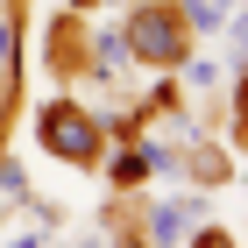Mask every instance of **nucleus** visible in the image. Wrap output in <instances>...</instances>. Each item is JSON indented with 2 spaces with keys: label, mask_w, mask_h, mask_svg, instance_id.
Masks as SVG:
<instances>
[{
  "label": "nucleus",
  "mask_w": 248,
  "mask_h": 248,
  "mask_svg": "<svg viewBox=\"0 0 248 248\" xmlns=\"http://www.w3.org/2000/svg\"><path fill=\"white\" fill-rule=\"evenodd\" d=\"M36 128H43V149L64 156V163H93V156H99V128H93V114H85V107H71V99L43 107Z\"/></svg>",
  "instance_id": "1"
},
{
  "label": "nucleus",
  "mask_w": 248,
  "mask_h": 248,
  "mask_svg": "<svg viewBox=\"0 0 248 248\" xmlns=\"http://www.w3.org/2000/svg\"><path fill=\"white\" fill-rule=\"evenodd\" d=\"M128 43L142 64H177L185 57V15H170V7H142V15L128 21Z\"/></svg>",
  "instance_id": "2"
},
{
  "label": "nucleus",
  "mask_w": 248,
  "mask_h": 248,
  "mask_svg": "<svg viewBox=\"0 0 248 248\" xmlns=\"http://www.w3.org/2000/svg\"><path fill=\"white\" fill-rule=\"evenodd\" d=\"M7 64H15V21L0 15V71H7Z\"/></svg>",
  "instance_id": "7"
},
{
  "label": "nucleus",
  "mask_w": 248,
  "mask_h": 248,
  "mask_svg": "<svg viewBox=\"0 0 248 248\" xmlns=\"http://www.w3.org/2000/svg\"><path fill=\"white\" fill-rule=\"evenodd\" d=\"M199 220H206L199 206L163 199V206H149V241H156V248H177V241H191V234H199Z\"/></svg>",
  "instance_id": "3"
},
{
  "label": "nucleus",
  "mask_w": 248,
  "mask_h": 248,
  "mask_svg": "<svg viewBox=\"0 0 248 248\" xmlns=\"http://www.w3.org/2000/svg\"><path fill=\"white\" fill-rule=\"evenodd\" d=\"M15 248H43V241H36V234H21V241H15Z\"/></svg>",
  "instance_id": "8"
},
{
  "label": "nucleus",
  "mask_w": 248,
  "mask_h": 248,
  "mask_svg": "<svg viewBox=\"0 0 248 248\" xmlns=\"http://www.w3.org/2000/svg\"><path fill=\"white\" fill-rule=\"evenodd\" d=\"M185 170H191V177H206V185H220V177H227V163H220V149H206V142H199V149L185 156Z\"/></svg>",
  "instance_id": "5"
},
{
  "label": "nucleus",
  "mask_w": 248,
  "mask_h": 248,
  "mask_svg": "<svg viewBox=\"0 0 248 248\" xmlns=\"http://www.w3.org/2000/svg\"><path fill=\"white\" fill-rule=\"evenodd\" d=\"M93 64H99L107 78H114L121 64H128V36H121V29H99V43H93Z\"/></svg>",
  "instance_id": "4"
},
{
  "label": "nucleus",
  "mask_w": 248,
  "mask_h": 248,
  "mask_svg": "<svg viewBox=\"0 0 248 248\" xmlns=\"http://www.w3.org/2000/svg\"><path fill=\"white\" fill-rule=\"evenodd\" d=\"M185 21H191V29H220L227 7H220V0H185Z\"/></svg>",
  "instance_id": "6"
},
{
  "label": "nucleus",
  "mask_w": 248,
  "mask_h": 248,
  "mask_svg": "<svg viewBox=\"0 0 248 248\" xmlns=\"http://www.w3.org/2000/svg\"><path fill=\"white\" fill-rule=\"evenodd\" d=\"M241 128H248V85H241Z\"/></svg>",
  "instance_id": "9"
},
{
  "label": "nucleus",
  "mask_w": 248,
  "mask_h": 248,
  "mask_svg": "<svg viewBox=\"0 0 248 248\" xmlns=\"http://www.w3.org/2000/svg\"><path fill=\"white\" fill-rule=\"evenodd\" d=\"M206 248H227V241H220V234H206Z\"/></svg>",
  "instance_id": "10"
}]
</instances>
